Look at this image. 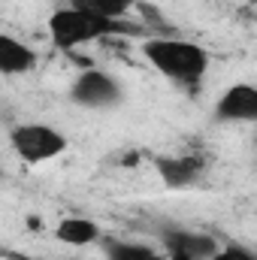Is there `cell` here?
<instances>
[{"label":"cell","instance_id":"1","mask_svg":"<svg viewBox=\"0 0 257 260\" xmlns=\"http://www.w3.org/2000/svg\"><path fill=\"white\" fill-rule=\"evenodd\" d=\"M142 55L157 73H164L167 79L182 82V85L200 82L203 73L209 70V52L197 43H188V40L154 37V40L142 43Z\"/></svg>","mask_w":257,"mask_h":260},{"label":"cell","instance_id":"2","mask_svg":"<svg viewBox=\"0 0 257 260\" xmlns=\"http://www.w3.org/2000/svg\"><path fill=\"white\" fill-rule=\"evenodd\" d=\"M127 30V24L121 21H112V18H100L88 9H79V6H67V9H55L52 18H49V34H52V43L58 49H79V46H88L106 34H121Z\"/></svg>","mask_w":257,"mask_h":260},{"label":"cell","instance_id":"3","mask_svg":"<svg viewBox=\"0 0 257 260\" xmlns=\"http://www.w3.org/2000/svg\"><path fill=\"white\" fill-rule=\"evenodd\" d=\"M12 148L24 164H46L64 154L67 139L49 124H21L12 130Z\"/></svg>","mask_w":257,"mask_h":260},{"label":"cell","instance_id":"4","mask_svg":"<svg viewBox=\"0 0 257 260\" xmlns=\"http://www.w3.org/2000/svg\"><path fill=\"white\" fill-rule=\"evenodd\" d=\"M70 97L79 106H91V109H103V106H115L121 100V85L115 76L103 73V70H85L76 82Z\"/></svg>","mask_w":257,"mask_h":260},{"label":"cell","instance_id":"5","mask_svg":"<svg viewBox=\"0 0 257 260\" xmlns=\"http://www.w3.org/2000/svg\"><path fill=\"white\" fill-rule=\"evenodd\" d=\"M215 118L218 121H230V124H251V121H257V88L233 85L215 103Z\"/></svg>","mask_w":257,"mask_h":260},{"label":"cell","instance_id":"6","mask_svg":"<svg viewBox=\"0 0 257 260\" xmlns=\"http://www.w3.org/2000/svg\"><path fill=\"white\" fill-rule=\"evenodd\" d=\"M164 248L167 254H179V257H197V260H209L218 245L212 236L206 233H191V230H164Z\"/></svg>","mask_w":257,"mask_h":260},{"label":"cell","instance_id":"7","mask_svg":"<svg viewBox=\"0 0 257 260\" xmlns=\"http://www.w3.org/2000/svg\"><path fill=\"white\" fill-rule=\"evenodd\" d=\"M157 170H160V179L170 185V188H185L200 179L203 173V157H194V154H176V157H160L157 160Z\"/></svg>","mask_w":257,"mask_h":260},{"label":"cell","instance_id":"8","mask_svg":"<svg viewBox=\"0 0 257 260\" xmlns=\"http://www.w3.org/2000/svg\"><path fill=\"white\" fill-rule=\"evenodd\" d=\"M34 64H37V55L30 46H24L9 34H0V76H21L34 70Z\"/></svg>","mask_w":257,"mask_h":260},{"label":"cell","instance_id":"9","mask_svg":"<svg viewBox=\"0 0 257 260\" xmlns=\"http://www.w3.org/2000/svg\"><path fill=\"white\" fill-rule=\"evenodd\" d=\"M55 236L67 245H91L100 239V227L91 218H64L55 230Z\"/></svg>","mask_w":257,"mask_h":260},{"label":"cell","instance_id":"10","mask_svg":"<svg viewBox=\"0 0 257 260\" xmlns=\"http://www.w3.org/2000/svg\"><path fill=\"white\" fill-rule=\"evenodd\" d=\"M133 3L136 0H73V6L88 9V12L100 15V18H112V21H121L133 9Z\"/></svg>","mask_w":257,"mask_h":260},{"label":"cell","instance_id":"11","mask_svg":"<svg viewBox=\"0 0 257 260\" xmlns=\"http://www.w3.org/2000/svg\"><path fill=\"white\" fill-rule=\"evenodd\" d=\"M106 257L109 260H164V254H157L154 248L139 245V242L112 239V242H106Z\"/></svg>","mask_w":257,"mask_h":260},{"label":"cell","instance_id":"12","mask_svg":"<svg viewBox=\"0 0 257 260\" xmlns=\"http://www.w3.org/2000/svg\"><path fill=\"white\" fill-rule=\"evenodd\" d=\"M209 260H254V254L242 245H227V248H218Z\"/></svg>","mask_w":257,"mask_h":260},{"label":"cell","instance_id":"13","mask_svg":"<svg viewBox=\"0 0 257 260\" xmlns=\"http://www.w3.org/2000/svg\"><path fill=\"white\" fill-rule=\"evenodd\" d=\"M9 260H30V257H15V254H6Z\"/></svg>","mask_w":257,"mask_h":260},{"label":"cell","instance_id":"14","mask_svg":"<svg viewBox=\"0 0 257 260\" xmlns=\"http://www.w3.org/2000/svg\"><path fill=\"white\" fill-rule=\"evenodd\" d=\"M0 179H3V170H0Z\"/></svg>","mask_w":257,"mask_h":260}]
</instances>
